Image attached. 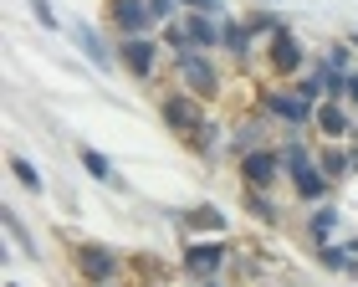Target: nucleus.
<instances>
[{"label":"nucleus","mask_w":358,"mask_h":287,"mask_svg":"<svg viewBox=\"0 0 358 287\" xmlns=\"http://www.w3.org/2000/svg\"><path fill=\"white\" fill-rule=\"evenodd\" d=\"M236 174H241V185H251V190H276V180L287 174V159H282V149H271V144H256V149L236 154Z\"/></svg>","instance_id":"6"},{"label":"nucleus","mask_w":358,"mask_h":287,"mask_svg":"<svg viewBox=\"0 0 358 287\" xmlns=\"http://www.w3.org/2000/svg\"><path fill=\"white\" fill-rule=\"evenodd\" d=\"M134 277H149V282H164V277H174L164 262H149V257H138L134 262Z\"/></svg>","instance_id":"21"},{"label":"nucleus","mask_w":358,"mask_h":287,"mask_svg":"<svg viewBox=\"0 0 358 287\" xmlns=\"http://www.w3.org/2000/svg\"><path fill=\"white\" fill-rule=\"evenodd\" d=\"M77 159H83V169L92 174V180H103V185L113 180V159H108L103 149H92V144H83V149H77Z\"/></svg>","instance_id":"17"},{"label":"nucleus","mask_w":358,"mask_h":287,"mask_svg":"<svg viewBox=\"0 0 358 287\" xmlns=\"http://www.w3.org/2000/svg\"><path fill=\"white\" fill-rule=\"evenodd\" d=\"M338 226H343V211H338V205L317 200L313 211H307V236H313L317 246H322V241H333V236H338Z\"/></svg>","instance_id":"12"},{"label":"nucleus","mask_w":358,"mask_h":287,"mask_svg":"<svg viewBox=\"0 0 358 287\" xmlns=\"http://www.w3.org/2000/svg\"><path fill=\"white\" fill-rule=\"evenodd\" d=\"M72 36H77V46H83V57L92 62V67H103V72L113 67V57H108V46H103V36H97V31H92V26H83V21H77V26H72Z\"/></svg>","instance_id":"15"},{"label":"nucleus","mask_w":358,"mask_h":287,"mask_svg":"<svg viewBox=\"0 0 358 287\" xmlns=\"http://www.w3.org/2000/svg\"><path fill=\"white\" fill-rule=\"evenodd\" d=\"M282 159H287V180H292V190H297V200H302V205L328 200L333 180L322 174V164H317V149H313V144L287 139V144H282Z\"/></svg>","instance_id":"2"},{"label":"nucleus","mask_w":358,"mask_h":287,"mask_svg":"<svg viewBox=\"0 0 358 287\" xmlns=\"http://www.w3.org/2000/svg\"><path fill=\"white\" fill-rule=\"evenodd\" d=\"M338 98H343L353 113H358V67H348V72H343V88H338Z\"/></svg>","instance_id":"22"},{"label":"nucleus","mask_w":358,"mask_h":287,"mask_svg":"<svg viewBox=\"0 0 358 287\" xmlns=\"http://www.w3.org/2000/svg\"><path fill=\"white\" fill-rule=\"evenodd\" d=\"M159 118H164L174 129V139L185 144V149H194V154H210L215 139H220V129L205 113V98H194V92H185V88L159 92Z\"/></svg>","instance_id":"1"},{"label":"nucleus","mask_w":358,"mask_h":287,"mask_svg":"<svg viewBox=\"0 0 358 287\" xmlns=\"http://www.w3.org/2000/svg\"><path fill=\"white\" fill-rule=\"evenodd\" d=\"M6 231H10V241L21 246V251H31V257H36V246H31V236H26V226H21V216H15V211H6Z\"/></svg>","instance_id":"20"},{"label":"nucleus","mask_w":358,"mask_h":287,"mask_svg":"<svg viewBox=\"0 0 358 287\" xmlns=\"http://www.w3.org/2000/svg\"><path fill=\"white\" fill-rule=\"evenodd\" d=\"M262 108H266L271 118H282L287 129H313L317 98H307L297 83H282V88H266V92H262Z\"/></svg>","instance_id":"5"},{"label":"nucleus","mask_w":358,"mask_h":287,"mask_svg":"<svg viewBox=\"0 0 358 287\" xmlns=\"http://www.w3.org/2000/svg\"><path fill=\"white\" fill-rule=\"evenodd\" d=\"M31 10H36V21H41V26H57V10L46 6V0H31Z\"/></svg>","instance_id":"24"},{"label":"nucleus","mask_w":358,"mask_h":287,"mask_svg":"<svg viewBox=\"0 0 358 287\" xmlns=\"http://www.w3.org/2000/svg\"><path fill=\"white\" fill-rule=\"evenodd\" d=\"M108 21L118 36H149L159 15H154V0H108Z\"/></svg>","instance_id":"10"},{"label":"nucleus","mask_w":358,"mask_h":287,"mask_svg":"<svg viewBox=\"0 0 358 287\" xmlns=\"http://www.w3.org/2000/svg\"><path fill=\"white\" fill-rule=\"evenodd\" d=\"M174 77H179V88L194 92V98H220V67L210 62L205 52H174Z\"/></svg>","instance_id":"7"},{"label":"nucleus","mask_w":358,"mask_h":287,"mask_svg":"<svg viewBox=\"0 0 358 287\" xmlns=\"http://www.w3.org/2000/svg\"><path fill=\"white\" fill-rule=\"evenodd\" d=\"M72 272L83 282H113V277H123V262H118V251L103 246V241H77L72 246Z\"/></svg>","instance_id":"8"},{"label":"nucleus","mask_w":358,"mask_h":287,"mask_svg":"<svg viewBox=\"0 0 358 287\" xmlns=\"http://www.w3.org/2000/svg\"><path fill=\"white\" fill-rule=\"evenodd\" d=\"M118 62L128 67V77L154 83V77H159V41L154 36H123L118 41Z\"/></svg>","instance_id":"11"},{"label":"nucleus","mask_w":358,"mask_h":287,"mask_svg":"<svg viewBox=\"0 0 358 287\" xmlns=\"http://www.w3.org/2000/svg\"><path fill=\"white\" fill-rule=\"evenodd\" d=\"M313 67V57H307V46L292 36V31H271L266 36V77H276V83H297V77Z\"/></svg>","instance_id":"4"},{"label":"nucleus","mask_w":358,"mask_h":287,"mask_svg":"<svg viewBox=\"0 0 358 287\" xmlns=\"http://www.w3.org/2000/svg\"><path fill=\"white\" fill-rule=\"evenodd\" d=\"M246 26L256 31V36H271V31H282V21H276V15H271V10H256V15H251V21H246Z\"/></svg>","instance_id":"23"},{"label":"nucleus","mask_w":358,"mask_h":287,"mask_svg":"<svg viewBox=\"0 0 358 287\" xmlns=\"http://www.w3.org/2000/svg\"><path fill=\"white\" fill-rule=\"evenodd\" d=\"M10 169H15V180H21L26 190H36V195H41V169L31 164V159H21V154H10Z\"/></svg>","instance_id":"19"},{"label":"nucleus","mask_w":358,"mask_h":287,"mask_svg":"<svg viewBox=\"0 0 358 287\" xmlns=\"http://www.w3.org/2000/svg\"><path fill=\"white\" fill-rule=\"evenodd\" d=\"M241 205L262 220V226H276L282 220V211H276V200H271V190H251V185H241Z\"/></svg>","instance_id":"13"},{"label":"nucleus","mask_w":358,"mask_h":287,"mask_svg":"<svg viewBox=\"0 0 358 287\" xmlns=\"http://www.w3.org/2000/svg\"><path fill=\"white\" fill-rule=\"evenodd\" d=\"M189 10H205V15H220V0H185Z\"/></svg>","instance_id":"25"},{"label":"nucleus","mask_w":358,"mask_h":287,"mask_svg":"<svg viewBox=\"0 0 358 287\" xmlns=\"http://www.w3.org/2000/svg\"><path fill=\"white\" fill-rule=\"evenodd\" d=\"M262 129H266V123L262 118H246V123H236V154H246V149H256V144H262Z\"/></svg>","instance_id":"18"},{"label":"nucleus","mask_w":358,"mask_h":287,"mask_svg":"<svg viewBox=\"0 0 358 287\" xmlns=\"http://www.w3.org/2000/svg\"><path fill=\"white\" fill-rule=\"evenodd\" d=\"M358 129V118H353V108L343 98H322L317 103V113H313V139H328V144H343L353 139Z\"/></svg>","instance_id":"9"},{"label":"nucleus","mask_w":358,"mask_h":287,"mask_svg":"<svg viewBox=\"0 0 358 287\" xmlns=\"http://www.w3.org/2000/svg\"><path fill=\"white\" fill-rule=\"evenodd\" d=\"M353 139H358V129H353Z\"/></svg>","instance_id":"26"},{"label":"nucleus","mask_w":358,"mask_h":287,"mask_svg":"<svg viewBox=\"0 0 358 287\" xmlns=\"http://www.w3.org/2000/svg\"><path fill=\"white\" fill-rule=\"evenodd\" d=\"M231 257H236V241H225V236H200V241L185 246V277L189 282H220Z\"/></svg>","instance_id":"3"},{"label":"nucleus","mask_w":358,"mask_h":287,"mask_svg":"<svg viewBox=\"0 0 358 287\" xmlns=\"http://www.w3.org/2000/svg\"><path fill=\"white\" fill-rule=\"evenodd\" d=\"M185 231H194V236H225V216L215 211V205H194V211H185Z\"/></svg>","instance_id":"14"},{"label":"nucleus","mask_w":358,"mask_h":287,"mask_svg":"<svg viewBox=\"0 0 358 287\" xmlns=\"http://www.w3.org/2000/svg\"><path fill=\"white\" fill-rule=\"evenodd\" d=\"M251 41H256V31L246 26V21H225V36H220V46L231 52L236 62H246L251 57Z\"/></svg>","instance_id":"16"}]
</instances>
